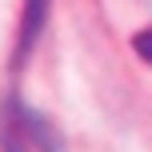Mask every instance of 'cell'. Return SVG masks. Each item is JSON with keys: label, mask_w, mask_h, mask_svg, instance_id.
<instances>
[{"label": "cell", "mask_w": 152, "mask_h": 152, "mask_svg": "<svg viewBox=\"0 0 152 152\" xmlns=\"http://www.w3.org/2000/svg\"><path fill=\"white\" fill-rule=\"evenodd\" d=\"M0 152H60V136L48 116L8 104L0 116Z\"/></svg>", "instance_id": "cell-1"}, {"label": "cell", "mask_w": 152, "mask_h": 152, "mask_svg": "<svg viewBox=\"0 0 152 152\" xmlns=\"http://www.w3.org/2000/svg\"><path fill=\"white\" fill-rule=\"evenodd\" d=\"M48 4H52V0H24V20H20V48H16V60H24V56L32 52L40 28H44V20H48Z\"/></svg>", "instance_id": "cell-2"}, {"label": "cell", "mask_w": 152, "mask_h": 152, "mask_svg": "<svg viewBox=\"0 0 152 152\" xmlns=\"http://www.w3.org/2000/svg\"><path fill=\"white\" fill-rule=\"evenodd\" d=\"M132 48H136V56H144V60L152 64V24H148V28H140L136 36H132Z\"/></svg>", "instance_id": "cell-3"}]
</instances>
